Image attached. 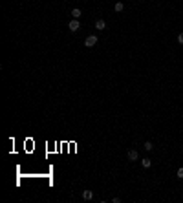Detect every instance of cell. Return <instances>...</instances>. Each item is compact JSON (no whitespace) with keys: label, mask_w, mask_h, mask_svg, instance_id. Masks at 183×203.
<instances>
[{"label":"cell","mask_w":183,"mask_h":203,"mask_svg":"<svg viewBox=\"0 0 183 203\" xmlns=\"http://www.w3.org/2000/svg\"><path fill=\"white\" fill-rule=\"evenodd\" d=\"M68 29H70V31H79V29H81V22H79V18H72V20L68 22Z\"/></svg>","instance_id":"obj_1"},{"label":"cell","mask_w":183,"mask_h":203,"mask_svg":"<svg viewBox=\"0 0 183 203\" xmlns=\"http://www.w3.org/2000/svg\"><path fill=\"white\" fill-rule=\"evenodd\" d=\"M97 44V35H90V37H86V40H84V46L86 48H93Z\"/></svg>","instance_id":"obj_2"},{"label":"cell","mask_w":183,"mask_h":203,"mask_svg":"<svg viewBox=\"0 0 183 203\" xmlns=\"http://www.w3.org/2000/svg\"><path fill=\"white\" fill-rule=\"evenodd\" d=\"M128 159H130V161H137V159H139V154H137V150H134V148H132V150H128Z\"/></svg>","instance_id":"obj_3"},{"label":"cell","mask_w":183,"mask_h":203,"mask_svg":"<svg viewBox=\"0 0 183 203\" xmlns=\"http://www.w3.org/2000/svg\"><path fill=\"white\" fill-rule=\"evenodd\" d=\"M82 200H84V201L93 200V192L92 190H82Z\"/></svg>","instance_id":"obj_4"},{"label":"cell","mask_w":183,"mask_h":203,"mask_svg":"<svg viewBox=\"0 0 183 203\" xmlns=\"http://www.w3.org/2000/svg\"><path fill=\"white\" fill-rule=\"evenodd\" d=\"M105 28H106V22L103 20V18H97V20H95V29L101 31V29H105Z\"/></svg>","instance_id":"obj_5"},{"label":"cell","mask_w":183,"mask_h":203,"mask_svg":"<svg viewBox=\"0 0 183 203\" xmlns=\"http://www.w3.org/2000/svg\"><path fill=\"white\" fill-rule=\"evenodd\" d=\"M123 9H125V4H123V2H115V4H113V11H115V13H121Z\"/></svg>","instance_id":"obj_6"},{"label":"cell","mask_w":183,"mask_h":203,"mask_svg":"<svg viewBox=\"0 0 183 203\" xmlns=\"http://www.w3.org/2000/svg\"><path fill=\"white\" fill-rule=\"evenodd\" d=\"M141 165H143V168H150V167H152V159H148V157H143Z\"/></svg>","instance_id":"obj_7"},{"label":"cell","mask_w":183,"mask_h":203,"mask_svg":"<svg viewBox=\"0 0 183 203\" xmlns=\"http://www.w3.org/2000/svg\"><path fill=\"white\" fill-rule=\"evenodd\" d=\"M81 15H82V13H81V9H79V7L72 9V17H73V18H81Z\"/></svg>","instance_id":"obj_8"},{"label":"cell","mask_w":183,"mask_h":203,"mask_svg":"<svg viewBox=\"0 0 183 203\" xmlns=\"http://www.w3.org/2000/svg\"><path fill=\"white\" fill-rule=\"evenodd\" d=\"M143 148H145L147 152H150V150H154V145H152V141H145V145H143Z\"/></svg>","instance_id":"obj_9"},{"label":"cell","mask_w":183,"mask_h":203,"mask_svg":"<svg viewBox=\"0 0 183 203\" xmlns=\"http://www.w3.org/2000/svg\"><path fill=\"white\" fill-rule=\"evenodd\" d=\"M176 176L180 177V179H183V167L181 168H178V172H176Z\"/></svg>","instance_id":"obj_10"},{"label":"cell","mask_w":183,"mask_h":203,"mask_svg":"<svg viewBox=\"0 0 183 203\" xmlns=\"http://www.w3.org/2000/svg\"><path fill=\"white\" fill-rule=\"evenodd\" d=\"M178 42L183 44V33H180V35H178Z\"/></svg>","instance_id":"obj_11"}]
</instances>
